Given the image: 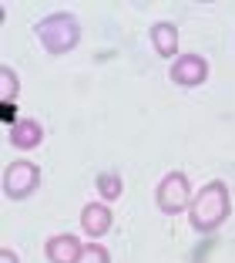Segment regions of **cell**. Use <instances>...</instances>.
Segmentation results:
<instances>
[{
    "mask_svg": "<svg viewBox=\"0 0 235 263\" xmlns=\"http://www.w3.org/2000/svg\"><path fill=\"white\" fill-rule=\"evenodd\" d=\"M228 213H232L228 186L222 182V179L205 182V186L198 189V196L191 199V206H188L191 230H195V233H212V230H219V226L228 219Z\"/></svg>",
    "mask_w": 235,
    "mask_h": 263,
    "instance_id": "cell-1",
    "label": "cell"
},
{
    "mask_svg": "<svg viewBox=\"0 0 235 263\" xmlns=\"http://www.w3.org/2000/svg\"><path fill=\"white\" fill-rule=\"evenodd\" d=\"M37 41L51 51V54H68L74 51L77 41H81V27H77V17L74 14H51L34 27Z\"/></svg>",
    "mask_w": 235,
    "mask_h": 263,
    "instance_id": "cell-2",
    "label": "cell"
},
{
    "mask_svg": "<svg viewBox=\"0 0 235 263\" xmlns=\"http://www.w3.org/2000/svg\"><path fill=\"white\" fill-rule=\"evenodd\" d=\"M158 209L165 216H175L182 209L191 206V186H188V176L185 172H168L165 179L158 182V196H155Z\"/></svg>",
    "mask_w": 235,
    "mask_h": 263,
    "instance_id": "cell-3",
    "label": "cell"
},
{
    "mask_svg": "<svg viewBox=\"0 0 235 263\" xmlns=\"http://www.w3.org/2000/svg\"><path fill=\"white\" fill-rule=\"evenodd\" d=\"M37 182H40V169L34 162H24V159L7 165V172H4V193L10 199H27L37 189Z\"/></svg>",
    "mask_w": 235,
    "mask_h": 263,
    "instance_id": "cell-4",
    "label": "cell"
},
{
    "mask_svg": "<svg viewBox=\"0 0 235 263\" xmlns=\"http://www.w3.org/2000/svg\"><path fill=\"white\" fill-rule=\"evenodd\" d=\"M205 78H208V61H205L202 54H182L172 64V81L182 85V88L205 85Z\"/></svg>",
    "mask_w": 235,
    "mask_h": 263,
    "instance_id": "cell-5",
    "label": "cell"
},
{
    "mask_svg": "<svg viewBox=\"0 0 235 263\" xmlns=\"http://www.w3.org/2000/svg\"><path fill=\"white\" fill-rule=\"evenodd\" d=\"M81 243H77V236H71V233H57V236H51L44 247L47 260L51 263H77L81 260Z\"/></svg>",
    "mask_w": 235,
    "mask_h": 263,
    "instance_id": "cell-6",
    "label": "cell"
},
{
    "mask_svg": "<svg viewBox=\"0 0 235 263\" xmlns=\"http://www.w3.org/2000/svg\"><path fill=\"white\" fill-rule=\"evenodd\" d=\"M40 142H44V128H40V122H34V118H17V122L10 125V145H14V148L27 152V148H37Z\"/></svg>",
    "mask_w": 235,
    "mask_h": 263,
    "instance_id": "cell-7",
    "label": "cell"
},
{
    "mask_svg": "<svg viewBox=\"0 0 235 263\" xmlns=\"http://www.w3.org/2000/svg\"><path fill=\"white\" fill-rule=\"evenodd\" d=\"M81 226H84L88 236H104L111 230V209L104 202H88L81 209Z\"/></svg>",
    "mask_w": 235,
    "mask_h": 263,
    "instance_id": "cell-8",
    "label": "cell"
},
{
    "mask_svg": "<svg viewBox=\"0 0 235 263\" xmlns=\"http://www.w3.org/2000/svg\"><path fill=\"white\" fill-rule=\"evenodd\" d=\"M152 44L161 58H175V51H178V27L168 21L152 24Z\"/></svg>",
    "mask_w": 235,
    "mask_h": 263,
    "instance_id": "cell-9",
    "label": "cell"
},
{
    "mask_svg": "<svg viewBox=\"0 0 235 263\" xmlns=\"http://www.w3.org/2000/svg\"><path fill=\"white\" fill-rule=\"evenodd\" d=\"M17 91H20V85H17V74L4 64L0 68V101H4V108H10L17 101Z\"/></svg>",
    "mask_w": 235,
    "mask_h": 263,
    "instance_id": "cell-10",
    "label": "cell"
},
{
    "mask_svg": "<svg viewBox=\"0 0 235 263\" xmlns=\"http://www.w3.org/2000/svg\"><path fill=\"white\" fill-rule=\"evenodd\" d=\"M98 189H101L104 199H118L121 189H124V182H121V176H114V172H101L98 176Z\"/></svg>",
    "mask_w": 235,
    "mask_h": 263,
    "instance_id": "cell-11",
    "label": "cell"
},
{
    "mask_svg": "<svg viewBox=\"0 0 235 263\" xmlns=\"http://www.w3.org/2000/svg\"><path fill=\"white\" fill-rule=\"evenodd\" d=\"M77 263H111V253H108L101 243H88V247L81 250V260Z\"/></svg>",
    "mask_w": 235,
    "mask_h": 263,
    "instance_id": "cell-12",
    "label": "cell"
},
{
    "mask_svg": "<svg viewBox=\"0 0 235 263\" xmlns=\"http://www.w3.org/2000/svg\"><path fill=\"white\" fill-rule=\"evenodd\" d=\"M0 263H20V260H17V253H10V250H0Z\"/></svg>",
    "mask_w": 235,
    "mask_h": 263,
    "instance_id": "cell-13",
    "label": "cell"
}]
</instances>
